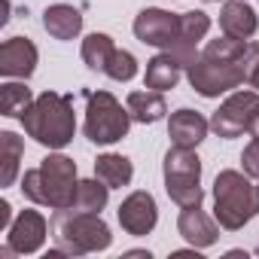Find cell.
Segmentation results:
<instances>
[{"mask_svg": "<svg viewBox=\"0 0 259 259\" xmlns=\"http://www.w3.org/2000/svg\"><path fill=\"white\" fill-rule=\"evenodd\" d=\"M76 186V162L61 153H49L37 168H28L22 174V195L49 210L73 207Z\"/></svg>", "mask_w": 259, "mask_h": 259, "instance_id": "obj_1", "label": "cell"}, {"mask_svg": "<svg viewBox=\"0 0 259 259\" xmlns=\"http://www.w3.org/2000/svg\"><path fill=\"white\" fill-rule=\"evenodd\" d=\"M25 135L34 138L40 147L64 150L76 135V116H73V98L58 92H43L34 98L31 110L22 116Z\"/></svg>", "mask_w": 259, "mask_h": 259, "instance_id": "obj_2", "label": "cell"}, {"mask_svg": "<svg viewBox=\"0 0 259 259\" xmlns=\"http://www.w3.org/2000/svg\"><path fill=\"white\" fill-rule=\"evenodd\" d=\"M259 213V189L241 171H220L213 180V217L226 232L244 229Z\"/></svg>", "mask_w": 259, "mask_h": 259, "instance_id": "obj_3", "label": "cell"}, {"mask_svg": "<svg viewBox=\"0 0 259 259\" xmlns=\"http://www.w3.org/2000/svg\"><path fill=\"white\" fill-rule=\"evenodd\" d=\"M52 232H55V247L64 250V256L101 253L113 244L110 226L101 220V213H89V210H70V207L55 210Z\"/></svg>", "mask_w": 259, "mask_h": 259, "instance_id": "obj_4", "label": "cell"}, {"mask_svg": "<svg viewBox=\"0 0 259 259\" xmlns=\"http://www.w3.org/2000/svg\"><path fill=\"white\" fill-rule=\"evenodd\" d=\"M132 113L128 107H122L110 92H89L85 95V125L82 132L92 144L98 147H110L116 141H122L132 128Z\"/></svg>", "mask_w": 259, "mask_h": 259, "instance_id": "obj_5", "label": "cell"}, {"mask_svg": "<svg viewBox=\"0 0 259 259\" xmlns=\"http://www.w3.org/2000/svg\"><path fill=\"white\" fill-rule=\"evenodd\" d=\"M186 79L201 98H220L247 82V67L244 61H217V58L198 55V61L186 70Z\"/></svg>", "mask_w": 259, "mask_h": 259, "instance_id": "obj_6", "label": "cell"}, {"mask_svg": "<svg viewBox=\"0 0 259 259\" xmlns=\"http://www.w3.org/2000/svg\"><path fill=\"white\" fill-rule=\"evenodd\" d=\"M256 116H259V92H253V89H235L220 104V110L210 116V132L217 138H223V141L250 135L253 125H256Z\"/></svg>", "mask_w": 259, "mask_h": 259, "instance_id": "obj_7", "label": "cell"}, {"mask_svg": "<svg viewBox=\"0 0 259 259\" xmlns=\"http://www.w3.org/2000/svg\"><path fill=\"white\" fill-rule=\"evenodd\" d=\"M135 37L147 46H156V49L168 52L180 40V16L168 13V10H159V7H147L135 19Z\"/></svg>", "mask_w": 259, "mask_h": 259, "instance_id": "obj_8", "label": "cell"}, {"mask_svg": "<svg viewBox=\"0 0 259 259\" xmlns=\"http://www.w3.org/2000/svg\"><path fill=\"white\" fill-rule=\"evenodd\" d=\"M116 217H119V226L125 229V235L144 238V235H150V232L156 229V223H159V204H156V198H153L150 192L138 189V192L128 195V198H122Z\"/></svg>", "mask_w": 259, "mask_h": 259, "instance_id": "obj_9", "label": "cell"}, {"mask_svg": "<svg viewBox=\"0 0 259 259\" xmlns=\"http://www.w3.org/2000/svg\"><path fill=\"white\" fill-rule=\"evenodd\" d=\"M46 232H49V223L40 210H22L13 226H10V235H7V244L19 253V256H31L43 247L46 241Z\"/></svg>", "mask_w": 259, "mask_h": 259, "instance_id": "obj_10", "label": "cell"}, {"mask_svg": "<svg viewBox=\"0 0 259 259\" xmlns=\"http://www.w3.org/2000/svg\"><path fill=\"white\" fill-rule=\"evenodd\" d=\"M220 229H223V226L217 223V217H207V213L201 210V204L183 207L180 217H177V232H180V238H183L189 247H195V250L213 247V244L220 241Z\"/></svg>", "mask_w": 259, "mask_h": 259, "instance_id": "obj_11", "label": "cell"}, {"mask_svg": "<svg viewBox=\"0 0 259 259\" xmlns=\"http://www.w3.org/2000/svg\"><path fill=\"white\" fill-rule=\"evenodd\" d=\"M37 46L28 37H10L0 46V73L7 79H28L37 70Z\"/></svg>", "mask_w": 259, "mask_h": 259, "instance_id": "obj_12", "label": "cell"}, {"mask_svg": "<svg viewBox=\"0 0 259 259\" xmlns=\"http://www.w3.org/2000/svg\"><path fill=\"white\" fill-rule=\"evenodd\" d=\"M207 132H210V119H204L198 110H189V107L174 110L171 119H168V138H171V144H177V147L195 150V147L207 138Z\"/></svg>", "mask_w": 259, "mask_h": 259, "instance_id": "obj_13", "label": "cell"}, {"mask_svg": "<svg viewBox=\"0 0 259 259\" xmlns=\"http://www.w3.org/2000/svg\"><path fill=\"white\" fill-rule=\"evenodd\" d=\"M220 31L235 37V40H250L259 31L256 10L247 0H226L223 10H220Z\"/></svg>", "mask_w": 259, "mask_h": 259, "instance_id": "obj_14", "label": "cell"}, {"mask_svg": "<svg viewBox=\"0 0 259 259\" xmlns=\"http://www.w3.org/2000/svg\"><path fill=\"white\" fill-rule=\"evenodd\" d=\"M43 28H46L49 37L67 43V40L79 37V31H82V16H79V10L70 7V4H52V7H46V13H43Z\"/></svg>", "mask_w": 259, "mask_h": 259, "instance_id": "obj_15", "label": "cell"}, {"mask_svg": "<svg viewBox=\"0 0 259 259\" xmlns=\"http://www.w3.org/2000/svg\"><path fill=\"white\" fill-rule=\"evenodd\" d=\"M125 107H128V113H132V119H135V122H141V125H153V122L165 119V113H168L165 95H162V92H156V89L132 92V95L125 98Z\"/></svg>", "mask_w": 259, "mask_h": 259, "instance_id": "obj_16", "label": "cell"}, {"mask_svg": "<svg viewBox=\"0 0 259 259\" xmlns=\"http://www.w3.org/2000/svg\"><path fill=\"white\" fill-rule=\"evenodd\" d=\"M180 64H177V58L171 55V52H159V55H153L150 61H147V73H144V82H147V89H156V92H171V89H177V82H180Z\"/></svg>", "mask_w": 259, "mask_h": 259, "instance_id": "obj_17", "label": "cell"}, {"mask_svg": "<svg viewBox=\"0 0 259 259\" xmlns=\"http://www.w3.org/2000/svg\"><path fill=\"white\" fill-rule=\"evenodd\" d=\"M95 177L104 180L110 189H122V186L132 183L135 165H132V159H125L119 153H104V156L95 159Z\"/></svg>", "mask_w": 259, "mask_h": 259, "instance_id": "obj_18", "label": "cell"}, {"mask_svg": "<svg viewBox=\"0 0 259 259\" xmlns=\"http://www.w3.org/2000/svg\"><path fill=\"white\" fill-rule=\"evenodd\" d=\"M25 156V144L13 132H0V186H13L19 177V162Z\"/></svg>", "mask_w": 259, "mask_h": 259, "instance_id": "obj_19", "label": "cell"}, {"mask_svg": "<svg viewBox=\"0 0 259 259\" xmlns=\"http://www.w3.org/2000/svg\"><path fill=\"white\" fill-rule=\"evenodd\" d=\"M162 174H165V177H198V180H201V159L195 156V150L174 144V147L165 153Z\"/></svg>", "mask_w": 259, "mask_h": 259, "instance_id": "obj_20", "label": "cell"}, {"mask_svg": "<svg viewBox=\"0 0 259 259\" xmlns=\"http://www.w3.org/2000/svg\"><path fill=\"white\" fill-rule=\"evenodd\" d=\"M34 104V95L31 89L22 82H4L0 85V113H4L7 119H22Z\"/></svg>", "mask_w": 259, "mask_h": 259, "instance_id": "obj_21", "label": "cell"}, {"mask_svg": "<svg viewBox=\"0 0 259 259\" xmlns=\"http://www.w3.org/2000/svg\"><path fill=\"white\" fill-rule=\"evenodd\" d=\"M107 198H110V186L98 177L92 180H79L76 186V198H73V207L70 210H89V213H101L107 207Z\"/></svg>", "mask_w": 259, "mask_h": 259, "instance_id": "obj_22", "label": "cell"}, {"mask_svg": "<svg viewBox=\"0 0 259 259\" xmlns=\"http://www.w3.org/2000/svg\"><path fill=\"white\" fill-rule=\"evenodd\" d=\"M165 192L177 207H195L204 198L198 177H165Z\"/></svg>", "mask_w": 259, "mask_h": 259, "instance_id": "obj_23", "label": "cell"}, {"mask_svg": "<svg viewBox=\"0 0 259 259\" xmlns=\"http://www.w3.org/2000/svg\"><path fill=\"white\" fill-rule=\"evenodd\" d=\"M116 52V46H113V37L110 34H89L85 40H82V61H85V67L89 70H101L104 73V67H107V61H110V55Z\"/></svg>", "mask_w": 259, "mask_h": 259, "instance_id": "obj_24", "label": "cell"}, {"mask_svg": "<svg viewBox=\"0 0 259 259\" xmlns=\"http://www.w3.org/2000/svg\"><path fill=\"white\" fill-rule=\"evenodd\" d=\"M201 55L217 58V61H244V55H247V40H235V37L223 34V37H217V40H207V46H204Z\"/></svg>", "mask_w": 259, "mask_h": 259, "instance_id": "obj_25", "label": "cell"}, {"mask_svg": "<svg viewBox=\"0 0 259 259\" xmlns=\"http://www.w3.org/2000/svg\"><path fill=\"white\" fill-rule=\"evenodd\" d=\"M210 31V16L201 13V10H192V13H180V40L177 43H192L198 46V40H204Z\"/></svg>", "mask_w": 259, "mask_h": 259, "instance_id": "obj_26", "label": "cell"}, {"mask_svg": "<svg viewBox=\"0 0 259 259\" xmlns=\"http://www.w3.org/2000/svg\"><path fill=\"white\" fill-rule=\"evenodd\" d=\"M104 73L116 82H128V79H135L138 76V58L128 52V49H116L104 67Z\"/></svg>", "mask_w": 259, "mask_h": 259, "instance_id": "obj_27", "label": "cell"}, {"mask_svg": "<svg viewBox=\"0 0 259 259\" xmlns=\"http://www.w3.org/2000/svg\"><path fill=\"white\" fill-rule=\"evenodd\" d=\"M241 165H244V174H247V177L259 180V135L244 147V153H241Z\"/></svg>", "mask_w": 259, "mask_h": 259, "instance_id": "obj_28", "label": "cell"}, {"mask_svg": "<svg viewBox=\"0 0 259 259\" xmlns=\"http://www.w3.org/2000/svg\"><path fill=\"white\" fill-rule=\"evenodd\" d=\"M10 226H13V207L10 201H0V232H10Z\"/></svg>", "mask_w": 259, "mask_h": 259, "instance_id": "obj_29", "label": "cell"}, {"mask_svg": "<svg viewBox=\"0 0 259 259\" xmlns=\"http://www.w3.org/2000/svg\"><path fill=\"white\" fill-rule=\"evenodd\" d=\"M247 85H253V89L259 92V64H256V67L250 70V79H247Z\"/></svg>", "mask_w": 259, "mask_h": 259, "instance_id": "obj_30", "label": "cell"}, {"mask_svg": "<svg viewBox=\"0 0 259 259\" xmlns=\"http://www.w3.org/2000/svg\"><path fill=\"white\" fill-rule=\"evenodd\" d=\"M125 256H150V250H128Z\"/></svg>", "mask_w": 259, "mask_h": 259, "instance_id": "obj_31", "label": "cell"}, {"mask_svg": "<svg viewBox=\"0 0 259 259\" xmlns=\"http://www.w3.org/2000/svg\"><path fill=\"white\" fill-rule=\"evenodd\" d=\"M250 135H253V138L259 135V116H256V125H253V132H250Z\"/></svg>", "mask_w": 259, "mask_h": 259, "instance_id": "obj_32", "label": "cell"}, {"mask_svg": "<svg viewBox=\"0 0 259 259\" xmlns=\"http://www.w3.org/2000/svg\"><path fill=\"white\" fill-rule=\"evenodd\" d=\"M207 4H220V0H207Z\"/></svg>", "mask_w": 259, "mask_h": 259, "instance_id": "obj_33", "label": "cell"}, {"mask_svg": "<svg viewBox=\"0 0 259 259\" xmlns=\"http://www.w3.org/2000/svg\"><path fill=\"white\" fill-rule=\"evenodd\" d=\"M256 253H259V247H256Z\"/></svg>", "mask_w": 259, "mask_h": 259, "instance_id": "obj_34", "label": "cell"}, {"mask_svg": "<svg viewBox=\"0 0 259 259\" xmlns=\"http://www.w3.org/2000/svg\"><path fill=\"white\" fill-rule=\"evenodd\" d=\"M256 189H259V186H256Z\"/></svg>", "mask_w": 259, "mask_h": 259, "instance_id": "obj_35", "label": "cell"}]
</instances>
